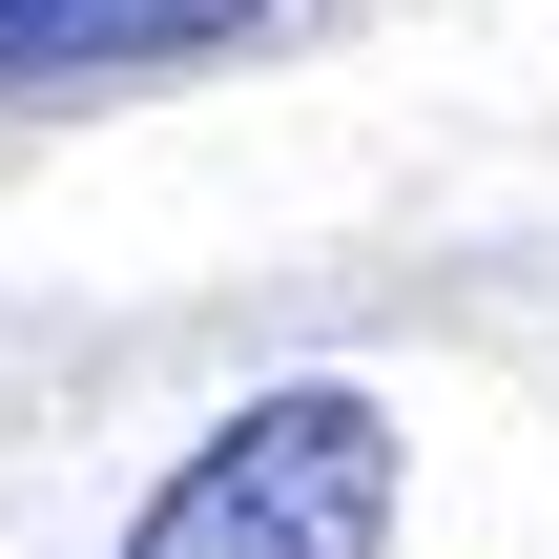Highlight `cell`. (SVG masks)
<instances>
[{
  "mask_svg": "<svg viewBox=\"0 0 559 559\" xmlns=\"http://www.w3.org/2000/svg\"><path fill=\"white\" fill-rule=\"evenodd\" d=\"M394 498H415L394 394H373V373H290V394H249L228 436H187L104 559H394Z\"/></svg>",
  "mask_w": 559,
  "mask_h": 559,
  "instance_id": "1",
  "label": "cell"
},
{
  "mask_svg": "<svg viewBox=\"0 0 559 559\" xmlns=\"http://www.w3.org/2000/svg\"><path fill=\"white\" fill-rule=\"evenodd\" d=\"M270 41V0H0V104L21 83H145V62H228Z\"/></svg>",
  "mask_w": 559,
  "mask_h": 559,
  "instance_id": "2",
  "label": "cell"
}]
</instances>
